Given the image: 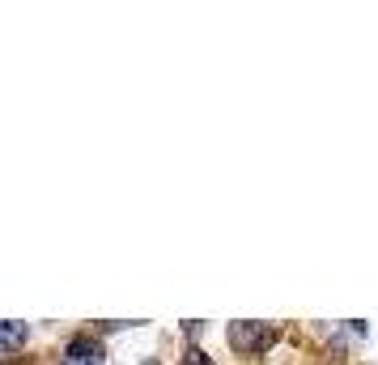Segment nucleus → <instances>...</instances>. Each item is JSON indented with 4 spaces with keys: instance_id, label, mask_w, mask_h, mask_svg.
Returning <instances> with one entry per match:
<instances>
[{
    "instance_id": "f257e3e1",
    "label": "nucleus",
    "mask_w": 378,
    "mask_h": 365,
    "mask_svg": "<svg viewBox=\"0 0 378 365\" xmlns=\"http://www.w3.org/2000/svg\"><path fill=\"white\" fill-rule=\"evenodd\" d=\"M272 340H276V327H268V323H234L230 327V344L238 353H264Z\"/></svg>"
},
{
    "instance_id": "f03ea898",
    "label": "nucleus",
    "mask_w": 378,
    "mask_h": 365,
    "mask_svg": "<svg viewBox=\"0 0 378 365\" xmlns=\"http://www.w3.org/2000/svg\"><path fill=\"white\" fill-rule=\"evenodd\" d=\"M103 344H98L94 335H72L68 340V353H64V361H77V365H103Z\"/></svg>"
},
{
    "instance_id": "7ed1b4c3",
    "label": "nucleus",
    "mask_w": 378,
    "mask_h": 365,
    "mask_svg": "<svg viewBox=\"0 0 378 365\" xmlns=\"http://www.w3.org/2000/svg\"><path fill=\"white\" fill-rule=\"evenodd\" d=\"M26 335H30V327H26V323H17V319L0 323V353H17L21 344H26Z\"/></svg>"
},
{
    "instance_id": "20e7f679",
    "label": "nucleus",
    "mask_w": 378,
    "mask_h": 365,
    "mask_svg": "<svg viewBox=\"0 0 378 365\" xmlns=\"http://www.w3.org/2000/svg\"><path fill=\"white\" fill-rule=\"evenodd\" d=\"M187 365H209V357L200 353V349H191V353H187Z\"/></svg>"
},
{
    "instance_id": "39448f33",
    "label": "nucleus",
    "mask_w": 378,
    "mask_h": 365,
    "mask_svg": "<svg viewBox=\"0 0 378 365\" xmlns=\"http://www.w3.org/2000/svg\"><path fill=\"white\" fill-rule=\"evenodd\" d=\"M145 365H158V361H154V357H149V361H145Z\"/></svg>"
},
{
    "instance_id": "423d86ee",
    "label": "nucleus",
    "mask_w": 378,
    "mask_h": 365,
    "mask_svg": "<svg viewBox=\"0 0 378 365\" xmlns=\"http://www.w3.org/2000/svg\"><path fill=\"white\" fill-rule=\"evenodd\" d=\"M64 365H77V361H64Z\"/></svg>"
}]
</instances>
